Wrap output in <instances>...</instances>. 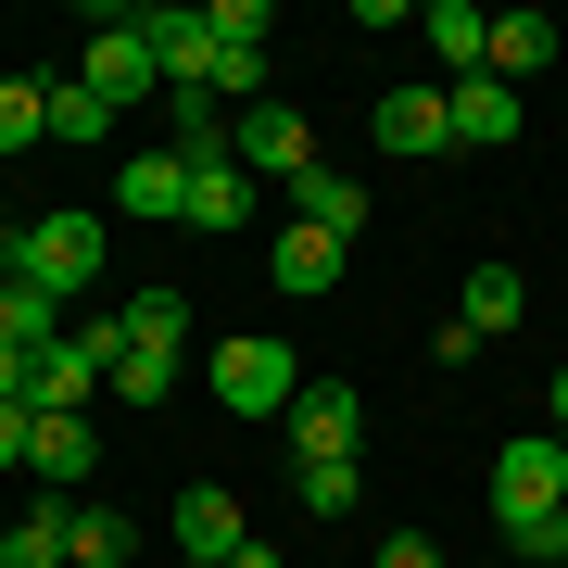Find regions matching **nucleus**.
I'll list each match as a JSON object with an SVG mask.
<instances>
[{"mask_svg": "<svg viewBox=\"0 0 568 568\" xmlns=\"http://www.w3.org/2000/svg\"><path fill=\"white\" fill-rule=\"evenodd\" d=\"M278 429H291V467H316V455H354V429H366V392H354V379H304V405H291Z\"/></svg>", "mask_w": 568, "mask_h": 568, "instance_id": "7", "label": "nucleus"}, {"mask_svg": "<svg viewBox=\"0 0 568 568\" xmlns=\"http://www.w3.org/2000/svg\"><path fill=\"white\" fill-rule=\"evenodd\" d=\"M291 203H304V227H328V241H354V227H366V178H342V164H316V178L291 190Z\"/></svg>", "mask_w": 568, "mask_h": 568, "instance_id": "18", "label": "nucleus"}, {"mask_svg": "<svg viewBox=\"0 0 568 568\" xmlns=\"http://www.w3.org/2000/svg\"><path fill=\"white\" fill-rule=\"evenodd\" d=\"M178 556H241V506H227L215 480L178 493Z\"/></svg>", "mask_w": 568, "mask_h": 568, "instance_id": "16", "label": "nucleus"}, {"mask_svg": "<svg viewBox=\"0 0 568 568\" xmlns=\"http://www.w3.org/2000/svg\"><path fill=\"white\" fill-rule=\"evenodd\" d=\"M13 568H77V506H39V518H13Z\"/></svg>", "mask_w": 568, "mask_h": 568, "instance_id": "22", "label": "nucleus"}, {"mask_svg": "<svg viewBox=\"0 0 568 568\" xmlns=\"http://www.w3.org/2000/svg\"><path fill=\"white\" fill-rule=\"evenodd\" d=\"M102 253H114V241H102V215H39V227H13V241H0V265H13L26 291H51V304L102 278Z\"/></svg>", "mask_w": 568, "mask_h": 568, "instance_id": "1", "label": "nucleus"}, {"mask_svg": "<svg viewBox=\"0 0 568 568\" xmlns=\"http://www.w3.org/2000/svg\"><path fill=\"white\" fill-rule=\"evenodd\" d=\"M203 379H215V405L253 417V429H278L291 405H304V366H291V342H265V328H253V342H215Z\"/></svg>", "mask_w": 568, "mask_h": 568, "instance_id": "2", "label": "nucleus"}, {"mask_svg": "<svg viewBox=\"0 0 568 568\" xmlns=\"http://www.w3.org/2000/svg\"><path fill=\"white\" fill-rule=\"evenodd\" d=\"M0 304H13V265H0Z\"/></svg>", "mask_w": 568, "mask_h": 568, "instance_id": "34", "label": "nucleus"}, {"mask_svg": "<svg viewBox=\"0 0 568 568\" xmlns=\"http://www.w3.org/2000/svg\"><path fill=\"white\" fill-rule=\"evenodd\" d=\"M0 405H26V354L13 342H0Z\"/></svg>", "mask_w": 568, "mask_h": 568, "instance_id": "30", "label": "nucleus"}, {"mask_svg": "<svg viewBox=\"0 0 568 568\" xmlns=\"http://www.w3.org/2000/svg\"><path fill=\"white\" fill-rule=\"evenodd\" d=\"M126 342H164V354H190V304H178V291H140V304H126Z\"/></svg>", "mask_w": 568, "mask_h": 568, "instance_id": "26", "label": "nucleus"}, {"mask_svg": "<svg viewBox=\"0 0 568 568\" xmlns=\"http://www.w3.org/2000/svg\"><path fill=\"white\" fill-rule=\"evenodd\" d=\"M114 392H126V405H164V392H178V354H164V342H126L114 354Z\"/></svg>", "mask_w": 568, "mask_h": 568, "instance_id": "24", "label": "nucleus"}, {"mask_svg": "<svg viewBox=\"0 0 568 568\" xmlns=\"http://www.w3.org/2000/svg\"><path fill=\"white\" fill-rule=\"evenodd\" d=\"M227 164H241V178H291V190H304V178H316V126L291 114V102H253V114H227Z\"/></svg>", "mask_w": 568, "mask_h": 568, "instance_id": "3", "label": "nucleus"}, {"mask_svg": "<svg viewBox=\"0 0 568 568\" xmlns=\"http://www.w3.org/2000/svg\"><path fill=\"white\" fill-rule=\"evenodd\" d=\"M493 518H506V530L568 518V443H506V455H493Z\"/></svg>", "mask_w": 568, "mask_h": 568, "instance_id": "4", "label": "nucleus"}, {"mask_svg": "<svg viewBox=\"0 0 568 568\" xmlns=\"http://www.w3.org/2000/svg\"><path fill=\"white\" fill-rule=\"evenodd\" d=\"M556 443H568V366H556Z\"/></svg>", "mask_w": 568, "mask_h": 568, "instance_id": "31", "label": "nucleus"}, {"mask_svg": "<svg viewBox=\"0 0 568 568\" xmlns=\"http://www.w3.org/2000/svg\"><path fill=\"white\" fill-rule=\"evenodd\" d=\"M140 39L164 63V89H203L215 77V13H140Z\"/></svg>", "mask_w": 568, "mask_h": 568, "instance_id": "9", "label": "nucleus"}, {"mask_svg": "<svg viewBox=\"0 0 568 568\" xmlns=\"http://www.w3.org/2000/svg\"><path fill=\"white\" fill-rule=\"evenodd\" d=\"M114 215H190V164L178 152H126V178H114Z\"/></svg>", "mask_w": 568, "mask_h": 568, "instance_id": "11", "label": "nucleus"}, {"mask_svg": "<svg viewBox=\"0 0 568 568\" xmlns=\"http://www.w3.org/2000/svg\"><path fill=\"white\" fill-rule=\"evenodd\" d=\"M26 443H39V405H0V467H26Z\"/></svg>", "mask_w": 568, "mask_h": 568, "instance_id": "28", "label": "nucleus"}, {"mask_svg": "<svg viewBox=\"0 0 568 568\" xmlns=\"http://www.w3.org/2000/svg\"><path fill=\"white\" fill-rule=\"evenodd\" d=\"M443 114H455V140H467V152L518 140V89H506V77H443Z\"/></svg>", "mask_w": 568, "mask_h": 568, "instance_id": "10", "label": "nucleus"}, {"mask_svg": "<svg viewBox=\"0 0 568 568\" xmlns=\"http://www.w3.org/2000/svg\"><path fill=\"white\" fill-rule=\"evenodd\" d=\"M417 39L443 51L455 77H480V63H493V13H467V0H429V13H417Z\"/></svg>", "mask_w": 568, "mask_h": 568, "instance_id": "15", "label": "nucleus"}, {"mask_svg": "<svg viewBox=\"0 0 568 568\" xmlns=\"http://www.w3.org/2000/svg\"><path fill=\"white\" fill-rule=\"evenodd\" d=\"M291 493H304V518H354L366 467H354V455H316V467H291Z\"/></svg>", "mask_w": 568, "mask_h": 568, "instance_id": "20", "label": "nucleus"}, {"mask_svg": "<svg viewBox=\"0 0 568 568\" xmlns=\"http://www.w3.org/2000/svg\"><path fill=\"white\" fill-rule=\"evenodd\" d=\"M568 39H556V13H493V63H480V77H506V89H530V77H544V63H556Z\"/></svg>", "mask_w": 568, "mask_h": 568, "instance_id": "12", "label": "nucleus"}, {"mask_svg": "<svg viewBox=\"0 0 568 568\" xmlns=\"http://www.w3.org/2000/svg\"><path fill=\"white\" fill-rule=\"evenodd\" d=\"M26 467H39V493L63 506V493L102 467V443H89V417H39V443H26Z\"/></svg>", "mask_w": 568, "mask_h": 568, "instance_id": "13", "label": "nucleus"}, {"mask_svg": "<svg viewBox=\"0 0 568 568\" xmlns=\"http://www.w3.org/2000/svg\"><path fill=\"white\" fill-rule=\"evenodd\" d=\"M178 568H227V556H178Z\"/></svg>", "mask_w": 568, "mask_h": 568, "instance_id": "33", "label": "nucleus"}, {"mask_svg": "<svg viewBox=\"0 0 568 568\" xmlns=\"http://www.w3.org/2000/svg\"><path fill=\"white\" fill-rule=\"evenodd\" d=\"M379 568H443V544H417V530H392V544H379Z\"/></svg>", "mask_w": 568, "mask_h": 568, "instance_id": "29", "label": "nucleus"}, {"mask_svg": "<svg viewBox=\"0 0 568 568\" xmlns=\"http://www.w3.org/2000/svg\"><path fill=\"white\" fill-rule=\"evenodd\" d=\"M51 140V89L39 77H0V152H39Z\"/></svg>", "mask_w": 568, "mask_h": 568, "instance_id": "23", "label": "nucleus"}, {"mask_svg": "<svg viewBox=\"0 0 568 568\" xmlns=\"http://www.w3.org/2000/svg\"><path fill=\"white\" fill-rule=\"evenodd\" d=\"M265 291H278V304H328V291H342V241L291 215L278 241H265Z\"/></svg>", "mask_w": 568, "mask_h": 568, "instance_id": "8", "label": "nucleus"}, {"mask_svg": "<svg viewBox=\"0 0 568 568\" xmlns=\"http://www.w3.org/2000/svg\"><path fill=\"white\" fill-rule=\"evenodd\" d=\"M0 568H13V518H0Z\"/></svg>", "mask_w": 568, "mask_h": 568, "instance_id": "32", "label": "nucleus"}, {"mask_svg": "<svg viewBox=\"0 0 568 568\" xmlns=\"http://www.w3.org/2000/svg\"><path fill=\"white\" fill-rule=\"evenodd\" d=\"M506 556H530V568H568V518H530V530H506Z\"/></svg>", "mask_w": 568, "mask_h": 568, "instance_id": "27", "label": "nucleus"}, {"mask_svg": "<svg viewBox=\"0 0 568 568\" xmlns=\"http://www.w3.org/2000/svg\"><path fill=\"white\" fill-rule=\"evenodd\" d=\"M77 77L102 89L114 114H126V102H152V89H164V63H152V39H140V13H102V26H89V51H77Z\"/></svg>", "mask_w": 568, "mask_h": 568, "instance_id": "5", "label": "nucleus"}, {"mask_svg": "<svg viewBox=\"0 0 568 568\" xmlns=\"http://www.w3.org/2000/svg\"><path fill=\"white\" fill-rule=\"evenodd\" d=\"M39 89H51V140H63V152H77V140H114V102L77 77V63H63V77H39Z\"/></svg>", "mask_w": 568, "mask_h": 568, "instance_id": "17", "label": "nucleus"}, {"mask_svg": "<svg viewBox=\"0 0 568 568\" xmlns=\"http://www.w3.org/2000/svg\"><path fill=\"white\" fill-rule=\"evenodd\" d=\"M518 316H530V278H518V265H467V304H455V328H443V354L467 366L480 342H506Z\"/></svg>", "mask_w": 568, "mask_h": 568, "instance_id": "6", "label": "nucleus"}, {"mask_svg": "<svg viewBox=\"0 0 568 568\" xmlns=\"http://www.w3.org/2000/svg\"><path fill=\"white\" fill-rule=\"evenodd\" d=\"M0 342H13L26 366H39V354L63 342V304H51V291H26V278H13V304H0Z\"/></svg>", "mask_w": 568, "mask_h": 568, "instance_id": "21", "label": "nucleus"}, {"mask_svg": "<svg viewBox=\"0 0 568 568\" xmlns=\"http://www.w3.org/2000/svg\"><path fill=\"white\" fill-rule=\"evenodd\" d=\"M190 227H253V178L241 164H190Z\"/></svg>", "mask_w": 568, "mask_h": 568, "instance_id": "19", "label": "nucleus"}, {"mask_svg": "<svg viewBox=\"0 0 568 568\" xmlns=\"http://www.w3.org/2000/svg\"><path fill=\"white\" fill-rule=\"evenodd\" d=\"M126 556H140V530L114 506H77V568H126Z\"/></svg>", "mask_w": 568, "mask_h": 568, "instance_id": "25", "label": "nucleus"}, {"mask_svg": "<svg viewBox=\"0 0 568 568\" xmlns=\"http://www.w3.org/2000/svg\"><path fill=\"white\" fill-rule=\"evenodd\" d=\"M379 152H455L443 89H392V102H379Z\"/></svg>", "mask_w": 568, "mask_h": 568, "instance_id": "14", "label": "nucleus"}]
</instances>
